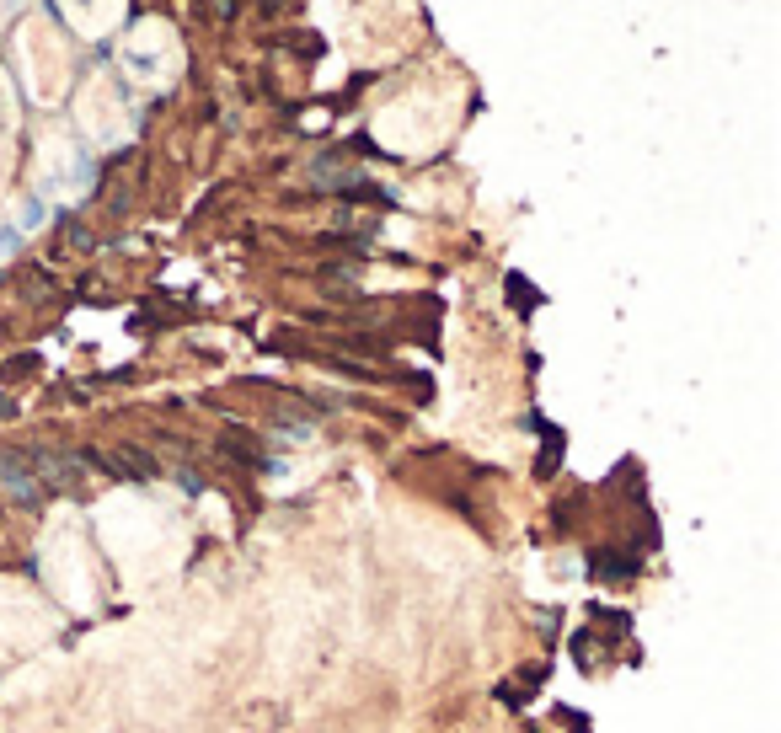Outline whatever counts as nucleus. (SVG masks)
Instances as JSON below:
<instances>
[{"mask_svg": "<svg viewBox=\"0 0 781 733\" xmlns=\"http://www.w3.org/2000/svg\"><path fill=\"white\" fill-rule=\"evenodd\" d=\"M509 295L525 300V305H535V289H525V279H509Z\"/></svg>", "mask_w": 781, "mask_h": 733, "instance_id": "1", "label": "nucleus"}]
</instances>
